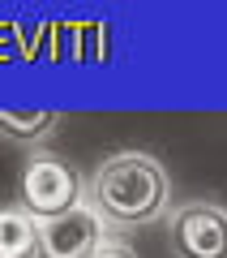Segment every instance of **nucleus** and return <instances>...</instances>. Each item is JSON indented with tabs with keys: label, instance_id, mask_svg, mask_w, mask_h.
I'll return each instance as SVG.
<instances>
[{
	"label": "nucleus",
	"instance_id": "3",
	"mask_svg": "<svg viewBox=\"0 0 227 258\" xmlns=\"http://www.w3.org/2000/svg\"><path fill=\"white\" fill-rule=\"evenodd\" d=\"M176 258H227V211L218 203H184L167 220Z\"/></svg>",
	"mask_w": 227,
	"mask_h": 258
},
{
	"label": "nucleus",
	"instance_id": "6",
	"mask_svg": "<svg viewBox=\"0 0 227 258\" xmlns=\"http://www.w3.org/2000/svg\"><path fill=\"white\" fill-rule=\"evenodd\" d=\"M56 125V112L47 108H0V134H9L18 142H35Z\"/></svg>",
	"mask_w": 227,
	"mask_h": 258
},
{
	"label": "nucleus",
	"instance_id": "1",
	"mask_svg": "<svg viewBox=\"0 0 227 258\" xmlns=\"http://www.w3.org/2000/svg\"><path fill=\"white\" fill-rule=\"evenodd\" d=\"M86 207L103 228H146L167 215V172L159 159L142 151H120L103 159L90 176Z\"/></svg>",
	"mask_w": 227,
	"mask_h": 258
},
{
	"label": "nucleus",
	"instance_id": "5",
	"mask_svg": "<svg viewBox=\"0 0 227 258\" xmlns=\"http://www.w3.org/2000/svg\"><path fill=\"white\" fill-rule=\"evenodd\" d=\"M39 224L22 207H0V258H35Z\"/></svg>",
	"mask_w": 227,
	"mask_h": 258
},
{
	"label": "nucleus",
	"instance_id": "2",
	"mask_svg": "<svg viewBox=\"0 0 227 258\" xmlns=\"http://www.w3.org/2000/svg\"><path fill=\"white\" fill-rule=\"evenodd\" d=\"M82 198H86V185H82V176H77L73 164H64L56 155L26 159V168L18 176V207L35 224L56 220V215L82 207Z\"/></svg>",
	"mask_w": 227,
	"mask_h": 258
},
{
	"label": "nucleus",
	"instance_id": "4",
	"mask_svg": "<svg viewBox=\"0 0 227 258\" xmlns=\"http://www.w3.org/2000/svg\"><path fill=\"white\" fill-rule=\"evenodd\" d=\"M99 245H107V228L90 207H73L56 220L39 224V254L35 258H90Z\"/></svg>",
	"mask_w": 227,
	"mask_h": 258
},
{
	"label": "nucleus",
	"instance_id": "7",
	"mask_svg": "<svg viewBox=\"0 0 227 258\" xmlns=\"http://www.w3.org/2000/svg\"><path fill=\"white\" fill-rule=\"evenodd\" d=\"M90 258H137V254H133L129 245H120V241H107V245H99Z\"/></svg>",
	"mask_w": 227,
	"mask_h": 258
}]
</instances>
